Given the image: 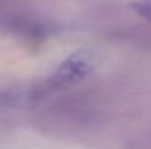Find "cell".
Returning a JSON list of instances; mask_svg holds the SVG:
<instances>
[{
	"instance_id": "obj_1",
	"label": "cell",
	"mask_w": 151,
	"mask_h": 149,
	"mask_svg": "<svg viewBox=\"0 0 151 149\" xmlns=\"http://www.w3.org/2000/svg\"><path fill=\"white\" fill-rule=\"evenodd\" d=\"M100 64V54L93 48H81L69 54L43 82L28 91L29 101H38L54 92L82 83Z\"/></svg>"
},
{
	"instance_id": "obj_2",
	"label": "cell",
	"mask_w": 151,
	"mask_h": 149,
	"mask_svg": "<svg viewBox=\"0 0 151 149\" xmlns=\"http://www.w3.org/2000/svg\"><path fill=\"white\" fill-rule=\"evenodd\" d=\"M129 9L138 18L151 24V0H134L129 3Z\"/></svg>"
}]
</instances>
